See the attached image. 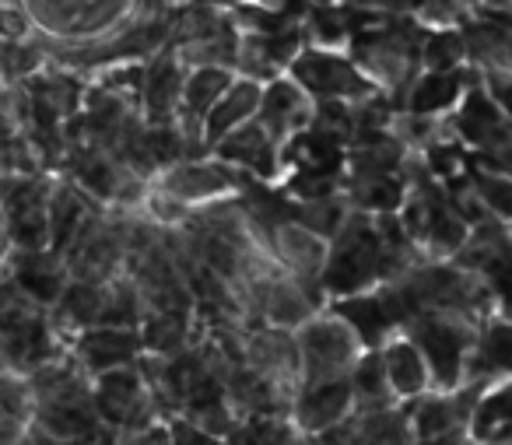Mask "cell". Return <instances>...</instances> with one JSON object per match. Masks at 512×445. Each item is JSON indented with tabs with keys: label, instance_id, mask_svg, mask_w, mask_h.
Listing matches in <instances>:
<instances>
[{
	"label": "cell",
	"instance_id": "5b68a950",
	"mask_svg": "<svg viewBox=\"0 0 512 445\" xmlns=\"http://www.w3.org/2000/svg\"><path fill=\"white\" fill-rule=\"evenodd\" d=\"M425 347H428V354H432V365L439 368V375L442 379H449V375H453L456 354H460V337L449 333V330H428Z\"/></svg>",
	"mask_w": 512,
	"mask_h": 445
},
{
	"label": "cell",
	"instance_id": "9a60e30c",
	"mask_svg": "<svg viewBox=\"0 0 512 445\" xmlns=\"http://www.w3.org/2000/svg\"><path fill=\"white\" fill-rule=\"evenodd\" d=\"M372 204H379V207H393V200H397V186H393V183H372Z\"/></svg>",
	"mask_w": 512,
	"mask_h": 445
},
{
	"label": "cell",
	"instance_id": "8992f818",
	"mask_svg": "<svg viewBox=\"0 0 512 445\" xmlns=\"http://www.w3.org/2000/svg\"><path fill=\"white\" fill-rule=\"evenodd\" d=\"M390 379H393V386L404 389V393H414V389H421V382H425V372H421L414 351H407V347H393V354H390Z\"/></svg>",
	"mask_w": 512,
	"mask_h": 445
},
{
	"label": "cell",
	"instance_id": "e0dca14e",
	"mask_svg": "<svg viewBox=\"0 0 512 445\" xmlns=\"http://www.w3.org/2000/svg\"><path fill=\"white\" fill-rule=\"evenodd\" d=\"M134 445H169V438H165L162 431H148V435H141Z\"/></svg>",
	"mask_w": 512,
	"mask_h": 445
},
{
	"label": "cell",
	"instance_id": "3957f363",
	"mask_svg": "<svg viewBox=\"0 0 512 445\" xmlns=\"http://www.w3.org/2000/svg\"><path fill=\"white\" fill-rule=\"evenodd\" d=\"M130 354H134L130 333H92L85 340V358L92 361V368L123 365V358H130Z\"/></svg>",
	"mask_w": 512,
	"mask_h": 445
},
{
	"label": "cell",
	"instance_id": "5bb4252c",
	"mask_svg": "<svg viewBox=\"0 0 512 445\" xmlns=\"http://www.w3.org/2000/svg\"><path fill=\"white\" fill-rule=\"evenodd\" d=\"M358 386L372 389V393H379V386H383V368H379V361H369V365L358 372Z\"/></svg>",
	"mask_w": 512,
	"mask_h": 445
},
{
	"label": "cell",
	"instance_id": "ba28073f",
	"mask_svg": "<svg viewBox=\"0 0 512 445\" xmlns=\"http://www.w3.org/2000/svg\"><path fill=\"white\" fill-rule=\"evenodd\" d=\"M25 414V393L15 386V382L0 379V435L15 431V424L22 421Z\"/></svg>",
	"mask_w": 512,
	"mask_h": 445
},
{
	"label": "cell",
	"instance_id": "7c38bea8",
	"mask_svg": "<svg viewBox=\"0 0 512 445\" xmlns=\"http://www.w3.org/2000/svg\"><path fill=\"white\" fill-rule=\"evenodd\" d=\"M344 312H348L351 319H355L358 326H362L365 333H376L379 323H383V312H379L376 302H355V305H344Z\"/></svg>",
	"mask_w": 512,
	"mask_h": 445
},
{
	"label": "cell",
	"instance_id": "30bf717a",
	"mask_svg": "<svg viewBox=\"0 0 512 445\" xmlns=\"http://www.w3.org/2000/svg\"><path fill=\"white\" fill-rule=\"evenodd\" d=\"M225 88V74H218V71H204V74H197L193 78V85H190V102H193V109H204L207 102L214 99V95Z\"/></svg>",
	"mask_w": 512,
	"mask_h": 445
},
{
	"label": "cell",
	"instance_id": "6da1fadb",
	"mask_svg": "<svg viewBox=\"0 0 512 445\" xmlns=\"http://www.w3.org/2000/svg\"><path fill=\"white\" fill-rule=\"evenodd\" d=\"M344 407H348V386L341 382H330V386H320L302 400V421L309 428H323V424L341 421Z\"/></svg>",
	"mask_w": 512,
	"mask_h": 445
},
{
	"label": "cell",
	"instance_id": "52a82bcc",
	"mask_svg": "<svg viewBox=\"0 0 512 445\" xmlns=\"http://www.w3.org/2000/svg\"><path fill=\"white\" fill-rule=\"evenodd\" d=\"M302 74L313 78L316 88H334V92H344V88L358 85L355 74H351L344 64H337V60H313V64L302 67Z\"/></svg>",
	"mask_w": 512,
	"mask_h": 445
},
{
	"label": "cell",
	"instance_id": "277c9868",
	"mask_svg": "<svg viewBox=\"0 0 512 445\" xmlns=\"http://www.w3.org/2000/svg\"><path fill=\"white\" fill-rule=\"evenodd\" d=\"M306 347L316 365H337V361H344L351 354L348 337H344L341 330H334V326H316V330L309 333Z\"/></svg>",
	"mask_w": 512,
	"mask_h": 445
},
{
	"label": "cell",
	"instance_id": "2e32d148",
	"mask_svg": "<svg viewBox=\"0 0 512 445\" xmlns=\"http://www.w3.org/2000/svg\"><path fill=\"white\" fill-rule=\"evenodd\" d=\"M491 204H498L502 211H512V186L491 183Z\"/></svg>",
	"mask_w": 512,
	"mask_h": 445
},
{
	"label": "cell",
	"instance_id": "8fae6325",
	"mask_svg": "<svg viewBox=\"0 0 512 445\" xmlns=\"http://www.w3.org/2000/svg\"><path fill=\"white\" fill-rule=\"evenodd\" d=\"M449 99H453V85H449V81H442V78H435V81H425V85L418 88V99H414V109H418V113H425V109L446 106Z\"/></svg>",
	"mask_w": 512,
	"mask_h": 445
},
{
	"label": "cell",
	"instance_id": "ac0fdd59",
	"mask_svg": "<svg viewBox=\"0 0 512 445\" xmlns=\"http://www.w3.org/2000/svg\"><path fill=\"white\" fill-rule=\"evenodd\" d=\"M179 445H214V442H207L204 435H193V431H183V435H179Z\"/></svg>",
	"mask_w": 512,
	"mask_h": 445
},
{
	"label": "cell",
	"instance_id": "9c48e42d",
	"mask_svg": "<svg viewBox=\"0 0 512 445\" xmlns=\"http://www.w3.org/2000/svg\"><path fill=\"white\" fill-rule=\"evenodd\" d=\"M253 102H256L253 88H239V95H232V99H228L225 106L211 116V134H221V130L232 127L235 120H242V116H246V109H253Z\"/></svg>",
	"mask_w": 512,
	"mask_h": 445
},
{
	"label": "cell",
	"instance_id": "7a4b0ae2",
	"mask_svg": "<svg viewBox=\"0 0 512 445\" xmlns=\"http://www.w3.org/2000/svg\"><path fill=\"white\" fill-rule=\"evenodd\" d=\"M137 396H141V386L130 372H109L102 379V393H99V403L113 421H123L130 417V410L137 407Z\"/></svg>",
	"mask_w": 512,
	"mask_h": 445
},
{
	"label": "cell",
	"instance_id": "4fadbf2b",
	"mask_svg": "<svg viewBox=\"0 0 512 445\" xmlns=\"http://www.w3.org/2000/svg\"><path fill=\"white\" fill-rule=\"evenodd\" d=\"M456 39L453 36H439V39H432V46H428V64L432 67H449L453 64V57H456Z\"/></svg>",
	"mask_w": 512,
	"mask_h": 445
}]
</instances>
